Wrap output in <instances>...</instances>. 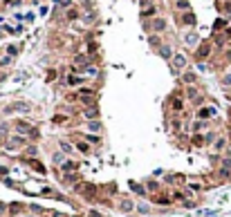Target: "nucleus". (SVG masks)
I'll list each match as a JSON object with an SVG mask.
<instances>
[{"mask_svg":"<svg viewBox=\"0 0 231 217\" xmlns=\"http://www.w3.org/2000/svg\"><path fill=\"white\" fill-rule=\"evenodd\" d=\"M76 190H79V192H83L86 197H92V195L96 192V188L92 186V184H79V186H76Z\"/></svg>","mask_w":231,"mask_h":217,"instance_id":"f257e3e1","label":"nucleus"},{"mask_svg":"<svg viewBox=\"0 0 231 217\" xmlns=\"http://www.w3.org/2000/svg\"><path fill=\"white\" fill-rule=\"evenodd\" d=\"M173 63H175V67L180 70V67H184V65H186V58H184L182 54H177V56H175V61H173Z\"/></svg>","mask_w":231,"mask_h":217,"instance_id":"f03ea898","label":"nucleus"},{"mask_svg":"<svg viewBox=\"0 0 231 217\" xmlns=\"http://www.w3.org/2000/svg\"><path fill=\"white\" fill-rule=\"evenodd\" d=\"M197 56H200V58H206V56H209V45H206V43L197 49Z\"/></svg>","mask_w":231,"mask_h":217,"instance_id":"7ed1b4c3","label":"nucleus"},{"mask_svg":"<svg viewBox=\"0 0 231 217\" xmlns=\"http://www.w3.org/2000/svg\"><path fill=\"white\" fill-rule=\"evenodd\" d=\"M88 63V56H76L74 58V65H86Z\"/></svg>","mask_w":231,"mask_h":217,"instance_id":"20e7f679","label":"nucleus"},{"mask_svg":"<svg viewBox=\"0 0 231 217\" xmlns=\"http://www.w3.org/2000/svg\"><path fill=\"white\" fill-rule=\"evenodd\" d=\"M184 22H186V25H193V22H195V18H193V14H186V16H184Z\"/></svg>","mask_w":231,"mask_h":217,"instance_id":"39448f33","label":"nucleus"},{"mask_svg":"<svg viewBox=\"0 0 231 217\" xmlns=\"http://www.w3.org/2000/svg\"><path fill=\"white\" fill-rule=\"evenodd\" d=\"M173 110H182V99H173Z\"/></svg>","mask_w":231,"mask_h":217,"instance_id":"423d86ee","label":"nucleus"},{"mask_svg":"<svg viewBox=\"0 0 231 217\" xmlns=\"http://www.w3.org/2000/svg\"><path fill=\"white\" fill-rule=\"evenodd\" d=\"M18 130H20V132H34V130H29L27 123H18Z\"/></svg>","mask_w":231,"mask_h":217,"instance_id":"0eeeda50","label":"nucleus"},{"mask_svg":"<svg viewBox=\"0 0 231 217\" xmlns=\"http://www.w3.org/2000/svg\"><path fill=\"white\" fill-rule=\"evenodd\" d=\"M153 27H155L157 31H159V29H164V20H155V25H153Z\"/></svg>","mask_w":231,"mask_h":217,"instance_id":"6e6552de","label":"nucleus"},{"mask_svg":"<svg viewBox=\"0 0 231 217\" xmlns=\"http://www.w3.org/2000/svg\"><path fill=\"white\" fill-rule=\"evenodd\" d=\"M177 7H180V9H189V2H186V0H180V2H177Z\"/></svg>","mask_w":231,"mask_h":217,"instance_id":"1a4fd4ad","label":"nucleus"},{"mask_svg":"<svg viewBox=\"0 0 231 217\" xmlns=\"http://www.w3.org/2000/svg\"><path fill=\"white\" fill-rule=\"evenodd\" d=\"M193 143H195V146H202V143H204V139H202V136H193Z\"/></svg>","mask_w":231,"mask_h":217,"instance_id":"9d476101","label":"nucleus"},{"mask_svg":"<svg viewBox=\"0 0 231 217\" xmlns=\"http://www.w3.org/2000/svg\"><path fill=\"white\" fill-rule=\"evenodd\" d=\"M162 56H166V58H168V56H171V49H168V47H162Z\"/></svg>","mask_w":231,"mask_h":217,"instance_id":"9b49d317","label":"nucleus"},{"mask_svg":"<svg viewBox=\"0 0 231 217\" xmlns=\"http://www.w3.org/2000/svg\"><path fill=\"white\" fill-rule=\"evenodd\" d=\"M193 78H195L193 74H186V76H184V81H186V83H193Z\"/></svg>","mask_w":231,"mask_h":217,"instance_id":"f8f14e48","label":"nucleus"},{"mask_svg":"<svg viewBox=\"0 0 231 217\" xmlns=\"http://www.w3.org/2000/svg\"><path fill=\"white\" fill-rule=\"evenodd\" d=\"M90 217H101V215H99V213H94V210H92V213H90Z\"/></svg>","mask_w":231,"mask_h":217,"instance_id":"ddd939ff","label":"nucleus"}]
</instances>
